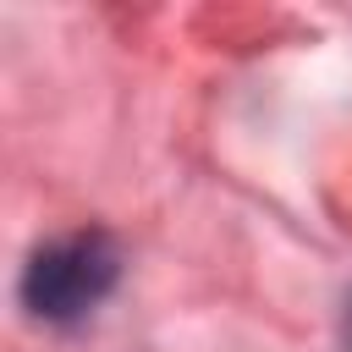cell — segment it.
<instances>
[{
    "label": "cell",
    "instance_id": "cell-2",
    "mask_svg": "<svg viewBox=\"0 0 352 352\" xmlns=\"http://www.w3.org/2000/svg\"><path fill=\"white\" fill-rule=\"evenodd\" d=\"M341 352H352V292H346V308H341Z\"/></svg>",
    "mask_w": 352,
    "mask_h": 352
},
{
    "label": "cell",
    "instance_id": "cell-1",
    "mask_svg": "<svg viewBox=\"0 0 352 352\" xmlns=\"http://www.w3.org/2000/svg\"><path fill=\"white\" fill-rule=\"evenodd\" d=\"M121 280V248L110 231H66L44 242L22 270V302L44 324H77Z\"/></svg>",
    "mask_w": 352,
    "mask_h": 352
}]
</instances>
